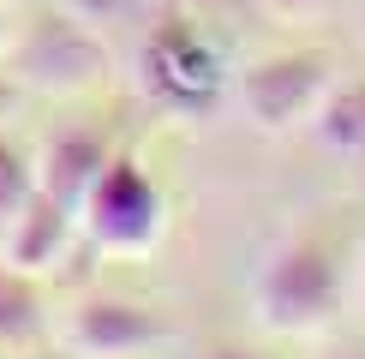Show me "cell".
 I'll return each instance as SVG.
<instances>
[{
  "label": "cell",
  "instance_id": "cell-12",
  "mask_svg": "<svg viewBox=\"0 0 365 359\" xmlns=\"http://www.w3.org/2000/svg\"><path fill=\"white\" fill-rule=\"evenodd\" d=\"M144 0H72V12L84 19V30H108V24H126Z\"/></svg>",
  "mask_w": 365,
  "mask_h": 359
},
{
  "label": "cell",
  "instance_id": "cell-16",
  "mask_svg": "<svg viewBox=\"0 0 365 359\" xmlns=\"http://www.w3.org/2000/svg\"><path fill=\"white\" fill-rule=\"evenodd\" d=\"M0 48H6V19H0Z\"/></svg>",
  "mask_w": 365,
  "mask_h": 359
},
{
  "label": "cell",
  "instance_id": "cell-8",
  "mask_svg": "<svg viewBox=\"0 0 365 359\" xmlns=\"http://www.w3.org/2000/svg\"><path fill=\"white\" fill-rule=\"evenodd\" d=\"M72 239H78V216L66 204H54L48 192H30L24 209L0 228V264L24 269V276H48L72 251Z\"/></svg>",
  "mask_w": 365,
  "mask_h": 359
},
{
  "label": "cell",
  "instance_id": "cell-2",
  "mask_svg": "<svg viewBox=\"0 0 365 359\" xmlns=\"http://www.w3.org/2000/svg\"><path fill=\"white\" fill-rule=\"evenodd\" d=\"M78 234L96 251H120V258H138L162 239V192L144 174V162L132 156H108V168L96 174V186L78 204Z\"/></svg>",
  "mask_w": 365,
  "mask_h": 359
},
{
  "label": "cell",
  "instance_id": "cell-9",
  "mask_svg": "<svg viewBox=\"0 0 365 359\" xmlns=\"http://www.w3.org/2000/svg\"><path fill=\"white\" fill-rule=\"evenodd\" d=\"M42 323H48V311H42V288L36 276H24V269L0 264V359H19L42 341Z\"/></svg>",
  "mask_w": 365,
  "mask_h": 359
},
{
  "label": "cell",
  "instance_id": "cell-7",
  "mask_svg": "<svg viewBox=\"0 0 365 359\" xmlns=\"http://www.w3.org/2000/svg\"><path fill=\"white\" fill-rule=\"evenodd\" d=\"M108 132L102 126H84V120H72V126H54L48 138H42V156H36V192H48L54 204H66L72 216H78L84 192L96 186V174L108 168Z\"/></svg>",
  "mask_w": 365,
  "mask_h": 359
},
{
  "label": "cell",
  "instance_id": "cell-13",
  "mask_svg": "<svg viewBox=\"0 0 365 359\" xmlns=\"http://www.w3.org/2000/svg\"><path fill=\"white\" fill-rule=\"evenodd\" d=\"M269 12H282V19H312L317 6H329V0H264Z\"/></svg>",
  "mask_w": 365,
  "mask_h": 359
},
{
  "label": "cell",
  "instance_id": "cell-4",
  "mask_svg": "<svg viewBox=\"0 0 365 359\" xmlns=\"http://www.w3.org/2000/svg\"><path fill=\"white\" fill-rule=\"evenodd\" d=\"M324 96H329V60L312 54V48L269 54V60L240 72V108L264 132H287L299 120H312Z\"/></svg>",
  "mask_w": 365,
  "mask_h": 359
},
{
  "label": "cell",
  "instance_id": "cell-10",
  "mask_svg": "<svg viewBox=\"0 0 365 359\" xmlns=\"http://www.w3.org/2000/svg\"><path fill=\"white\" fill-rule=\"evenodd\" d=\"M317 144L336 150V156H365V78L354 84H329V96L312 114Z\"/></svg>",
  "mask_w": 365,
  "mask_h": 359
},
{
  "label": "cell",
  "instance_id": "cell-5",
  "mask_svg": "<svg viewBox=\"0 0 365 359\" xmlns=\"http://www.w3.org/2000/svg\"><path fill=\"white\" fill-rule=\"evenodd\" d=\"M168 341V329L150 306L138 299H78V311L66 318V348L72 359H144Z\"/></svg>",
  "mask_w": 365,
  "mask_h": 359
},
{
  "label": "cell",
  "instance_id": "cell-6",
  "mask_svg": "<svg viewBox=\"0 0 365 359\" xmlns=\"http://www.w3.org/2000/svg\"><path fill=\"white\" fill-rule=\"evenodd\" d=\"M12 48V66H19L24 84H42V90H84L102 78V48L90 42V30L78 19H48L36 24L30 36L6 42Z\"/></svg>",
  "mask_w": 365,
  "mask_h": 359
},
{
  "label": "cell",
  "instance_id": "cell-14",
  "mask_svg": "<svg viewBox=\"0 0 365 359\" xmlns=\"http://www.w3.org/2000/svg\"><path fill=\"white\" fill-rule=\"evenodd\" d=\"M186 359H257L246 348H204V353H186Z\"/></svg>",
  "mask_w": 365,
  "mask_h": 359
},
{
  "label": "cell",
  "instance_id": "cell-11",
  "mask_svg": "<svg viewBox=\"0 0 365 359\" xmlns=\"http://www.w3.org/2000/svg\"><path fill=\"white\" fill-rule=\"evenodd\" d=\"M30 192H36V168H30V156L12 138H0V228L24 209Z\"/></svg>",
  "mask_w": 365,
  "mask_h": 359
},
{
  "label": "cell",
  "instance_id": "cell-15",
  "mask_svg": "<svg viewBox=\"0 0 365 359\" xmlns=\"http://www.w3.org/2000/svg\"><path fill=\"white\" fill-rule=\"evenodd\" d=\"M12 102H19V84H6V78H0V114H6Z\"/></svg>",
  "mask_w": 365,
  "mask_h": 359
},
{
  "label": "cell",
  "instance_id": "cell-3",
  "mask_svg": "<svg viewBox=\"0 0 365 359\" xmlns=\"http://www.w3.org/2000/svg\"><path fill=\"white\" fill-rule=\"evenodd\" d=\"M138 72H144V90L162 102V108H180V114H204L210 102L222 96V54L216 42L204 36L192 19H168L144 36L138 48Z\"/></svg>",
  "mask_w": 365,
  "mask_h": 359
},
{
  "label": "cell",
  "instance_id": "cell-1",
  "mask_svg": "<svg viewBox=\"0 0 365 359\" xmlns=\"http://www.w3.org/2000/svg\"><path fill=\"white\" fill-rule=\"evenodd\" d=\"M252 311L276 335H317L341 311V269L324 239L294 234L252 276Z\"/></svg>",
  "mask_w": 365,
  "mask_h": 359
}]
</instances>
